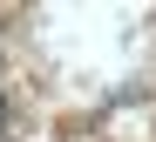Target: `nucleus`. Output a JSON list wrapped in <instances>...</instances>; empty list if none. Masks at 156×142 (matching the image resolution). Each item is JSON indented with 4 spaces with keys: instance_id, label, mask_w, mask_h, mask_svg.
Wrapping results in <instances>:
<instances>
[{
    "instance_id": "1",
    "label": "nucleus",
    "mask_w": 156,
    "mask_h": 142,
    "mask_svg": "<svg viewBox=\"0 0 156 142\" xmlns=\"http://www.w3.org/2000/svg\"><path fill=\"white\" fill-rule=\"evenodd\" d=\"M0 122H7V95H0Z\"/></svg>"
}]
</instances>
